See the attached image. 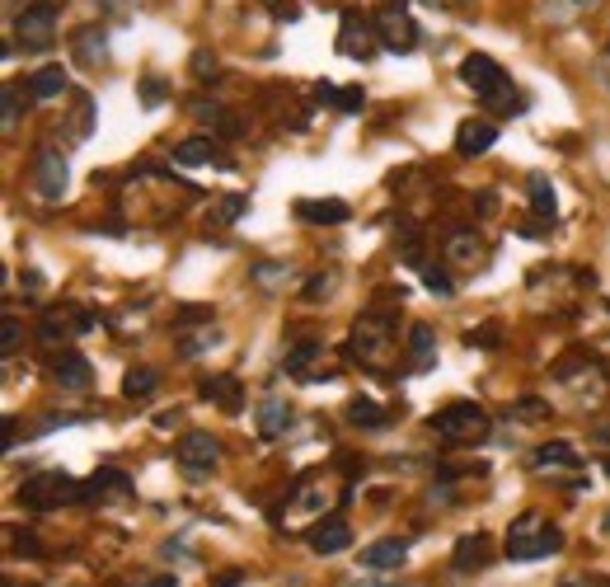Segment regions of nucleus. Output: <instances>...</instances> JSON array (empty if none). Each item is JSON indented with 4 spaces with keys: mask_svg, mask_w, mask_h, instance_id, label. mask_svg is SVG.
I'll use <instances>...</instances> for the list:
<instances>
[{
    "mask_svg": "<svg viewBox=\"0 0 610 587\" xmlns=\"http://www.w3.org/2000/svg\"><path fill=\"white\" fill-rule=\"evenodd\" d=\"M460 80H465V90H474L488 109H498V113H512L521 104L517 90H512V80H507V71L493 62V57H484V52H470V57L460 62Z\"/></svg>",
    "mask_w": 610,
    "mask_h": 587,
    "instance_id": "obj_1",
    "label": "nucleus"
},
{
    "mask_svg": "<svg viewBox=\"0 0 610 587\" xmlns=\"http://www.w3.org/2000/svg\"><path fill=\"white\" fill-rule=\"evenodd\" d=\"M559 545H564V531H559V526H549L540 512H521L517 522L507 526V559H517V564L554 555Z\"/></svg>",
    "mask_w": 610,
    "mask_h": 587,
    "instance_id": "obj_2",
    "label": "nucleus"
},
{
    "mask_svg": "<svg viewBox=\"0 0 610 587\" xmlns=\"http://www.w3.org/2000/svg\"><path fill=\"white\" fill-rule=\"evenodd\" d=\"M432 428H437V437H446V442H484L488 437V414L479 409L474 400H456V404H446L442 414H432Z\"/></svg>",
    "mask_w": 610,
    "mask_h": 587,
    "instance_id": "obj_3",
    "label": "nucleus"
},
{
    "mask_svg": "<svg viewBox=\"0 0 610 587\" xmlns=\"http://www.w3.org/2000/svg\"><path fill=\"white\" fill-rule=\"evenodd\" d=\"M76 498H85V484L71 479L66 470H43V475H33L24 484V508L33 512H52L61 503H76Z\"/></svg>",
    "mask_w": 610,
    "mask_h": 587,
    "instance_id": "obj_4",
    "label": "nucleus"
},
{
    "mask_svg": "<svg viewBox=\"0 0 610 587\" xmlns=\"http://www.w3.org/2000/svg\"><path fill=\"white\" fill-rule=\"evenodd\" d=\"M15 38L29 52H43V47L57 43V10H52V0H33L15 15Z\"/></svg>",
    "mask_w": 610,
    "mask_h": 587,
    "instance_id": "obj_5",
    "label": "nucleus"
},
{
    "mask_svg": "<svg viewBox=\"0 0 610 587\" xmlns=\"http://www.w3.org/2000/svg\"><path fill=\"white\" fill-rule=\"evenodd\" d=\"M33 188H38V198L43 202L66 198V188H71V170H66V155H61L57 146H38V155H33Z\"/></svg>",
    "mask_w": 610,
    "mask_h": 587,
    "instance_id": "obj_6",
    "label": "nucleus"
},
{
    "mask_svg": "<svg viewBox=\"0 0 610 587\" xmlns=\"http://www.w3.org/2000/svg\"><path fill=\"white\" fill-rule=\"evenodd\" d=\"M390 334H395L390 310H366L362 320L352 325V353L366 357V362H376V357H381V348L390 343Z\"/></svg>",
    "mask_w": 610,
    "mask_h": 587,
    "instance_id": "obj_7",
    "label": "nucleus"
},
{
    "mask_svg": "<svg viewBox=\"0 0 610 587\" xmlns=\"http://www.w3.org/2000/svg\"><path fill=\"white\" fill-rule=\"evenodd\" d=\"M376 38H381V33H376V24H371L366 15H357V10H348V15H343V24H338V52H343V57H352V62H357V57H371V52L381 47Z\"/></svg>",
    "mask_w": 610,
    "mask_h": 587,
    "instance_id": "obj_8",
    "label": "nucleus"
},
{
    "mask_svg": "<svg viewBox=\"0 0 610 587\" xmlns=\"http://www.w3.org/2000/svg\"><path fill=\"white\" fill-rule=\"evenodd\" d=\"M376 33H381V47H390V52H413L418 47V24L404 15V5H385L381 19H376Z\"/></svg>",
    "mask_w": 610,
    "mask_h": 587,
    "instance_id": "obj_9",
    "label": "nucleus"
},
{
    "mask_svg": "<svg viewBox=\"0 0 610 587\" xmlns=\"http://www.w3.org/2000/svg\"><path fill=\"white\" fill-rule=\"evenodd\" d=\"M183 470H193V475H207L216 461H221V442L212 433H183L179 447H174Z\"/></svg>",
    "mask_w": 610,
    "mask_h": 587,
    "instance_id": "obj_10",
    "label": "nucleus"
},
{
    "mask_svg": "<svg viewBox=\"0 0 610 587\" xmlns=\"http://www.w3.org/2000/svg\"><path fill=\"white\" fill-rule=\"evenodd\" d=\"M305 541L315 555H338V550H348L352 545V526L343 517H320V522L305 531Z\"/></svg>",
    "mask_w": 610,
    "mask_h": 587,
    "instance_id": "obj_11",
    "label": "nucleus"
},
{
    "mask_svg": "<svg viewBox=\"0 0 610 587\" xmlns=\"http://www.w3.org/2000/svg\"><path fill=\"white\" fill-rule=\"evenodd\" d=\"M296 217L310 221V226H338V221L352 217V207L343 198H301L296 202Z\"/></svg>",
    "mask_w": 610,
    "mask_h": 587,
    "instance_id": "obj_12",
    "label": "nucleus"
},
{
    "mask_svg": "<svg viewBox=\"0 0 610 587\" xmlns=\"http://www.w3.org/2000/svg\"><path fill=\"white\" fill-rule=\"evenodd\" d=\"M493 141H498V127L488 123V118H470V123H460V132H456V151L484 155V151H493Z\"/></svg>",
    "mask_w": 610,
    "mask_h": 587,
    "instance_id": "obj_13",
    "label": "nucleus"
},
{
    "mask_svg": "<svg viewBox=\"0 0 610 587\" xmlns=\"http://www.w3.org/2000/svg\"><path fill=\"white\" fill-rule=\"evenodd\" d=\"M404 555H409V545L404 541H371L362 550V569L366 573H390L404 564Z\"/></svg>",
    "mask_w": 610,
    "mask_h": 587,
    "instance_id": "obj_14",
    "label": "nucleus"
},
{
    "mask_svg": "<svg viewBox=\"0 0 610 587\" xmlns=\"http://www.w3.org/2000/svg\"><path fill=\"white\" fill-rule=\"evenodd\" d=\"M71 47H76V62H80V66H104V62H108L104 29H94V24H85V29H76V38H71Z\"/></svg>",
    "mask_w": 610,
    "mask_h": 587,
    "instance_id": "obj_15",
    "label": "nucleus"
},
{
    "mask_svg": "<svg viewBox=\"0 0 610 587\" xmlns=\"http://www.w3.org/2000/svg\"><path fill=\"white\" fill-rule=\"evenodd\" d=\"M531 465L535 470H578L582 456L573 451V442H545V447H535Z\"/></svg>",
    "mask_w": 610,
    "mask_h": 587,
    "instance_id": "obj_16",
    "label": "nucleus"
},
{
    "mask_svg": "<svg viewBox=\"0 0 610 587\" xmlns=\"http://www.w3.org/2000/svg\"><path fill=\"white\" fill-rule=\"evenodd\" d=\"M202 400H212V404H221V409H230V414H240V404H244L240 376H207V381H202Z\"/></svg>",
    "mask_w": 610,
    "mask_h": 587,
    "instance_id": "obj_17",
    "label": "nucleus"
},
{
    "mask_svg": "<svg viewBox=\"0 0 610 587\" xmlns=\"http://www.w3.org/2000/svg\"><path fill=\"white\" fill-rule=\"evenodd\" d=\"M320 357H324V343H320V339H301V343H296V348L287 353V362H282V367H287V376L315 381V376H310V367H315Z\"/></svg>",
    "mask_w": 610,
    "mask_h": 587,
    "instance_id": "obj_18",
    "label": "nucleus"
},
{
    "mask_svg": "<svg viewBox=\"0 0 610 587\" xmlns=\"http://www.w3.org/2000/svg\"><path fill=\"white\" fill-rule=\"evenodd\" d=\"M52 376H57L66 390H85L90 386V362H85L80 353H61L57 367H52Z\"/></svg>",
    "mask_w": 610,
    "mask_h": 587,
    "instance_id": "obj_19",
    "label": "nucleus"
},
{
    "mask_svg": "<svg viewBox=\"0 0 610 587\" xmlns=\"http://www.w3.org/2000/svg\"><path fill=\"white\" fill-rule=\"evenodd\" d=\"M212 160H216L212 137H188L174 146V165H188V170H193V165H212Z\"/></svg>",
    "mask_w": 610,
    "mask_h": 587,
    "instance_id": "obj_20",
    "label": "nucleus"
},
{
    "mask_svg": "<svg viewBox=\"0 0 610 587\" xmlns=\"http://www.w3.org/2000/svg\"><path fill=\"white\" fill-rule=\"evenodd\" d=\"M132 489V479L122 475V470H94L85 479V498H108V494H127Z\"/></svg>",
    "mask_w": 610,
    "mask_h": 587,
    "instance_id": "obj_21",
    "label": "nucleus"
},
{
    "mask_svg": "<svg viewBox=\"0 0 610 587\" xmlns=\"http://www.w3.org/2000/svg\"><path fill=\"white\" fill-rule=\"evenodd\" d=\"M526 198H531V212H535V217L554 221V212H559V198H554V184H549L545 174H531V188H526Z\"/></svg>",
    "mask_w": 610,
    "mask_h": 587,
    "instance_id": "obj_22",
    "label": "nucleus"
},
{
    "mask_svg": "<svg viewBox=\"0 0 610 587\" xmlns=\"http://www.w3.org/2000/svg\"><path fill=\"white\" fill-rule=\"evenodd\" d=\"M61 90H66V66H43V71H33L29 99H57Z\"/></svg>",
    "mask_w": 610,
    "mask_h": 587,
    "instance_id": "obj_23",
    "label": "nucleus"
},
{
    "mask_svg": "<svg viewBox=\"0 0 610 587\" xmlns=\"http://www.w3.org/2000/svg\"><path fill=\"white\" fill-rule=\"evenodd\" d=\"M291 428V409L282 400H263V409H259V433L263 437H282Z\"/></svg>",
    "mask_w": 610,
    "mask_h": 587,
    "instance_id": "obj_24",
    "label": "nucleus"
},
{
    "mask_svg": "<svg viewBox=\"0 0 610 587\" xmlns=\"http://www.w3.org/2000/svg\"><path fill=\"white\" fill-rule=\"evenodd\" d=\"M348 423H357V428H385V423H390V414H385L376 400L357 395V400L348 404Z\"/></svg>",
    "mask_w": 610,
    "mask_h": 587,
    "instance_id": "obj_25",
    "label": "nucleus"
},
{
    "mask_svg": "<svg viewBox=\"0 0 610 587\" xmlns=\"http://www.w3.org/2000/svg\"><path fill=\"white\" fill-rule=\"evenodd\" d=\"M432 348H437V339H432V329H427V325H413V329H409V357H413V371H427V367H432Z\"/></svg>",
    "mask_w": 610,
    "mask_h": 587,
    "instance_id": "obj_26",
    "label": "nucleus"
},
{
    "mask_svg": "<svg viewBox=\"0 0 610 587\" xmlns=\"http://www.w3.org/2000/svg\"><path fill=\"white\" fill-rule=\"evenodd\" d=\"M155 386H160V376H155L151 367H132L122 376V395H127V400H146Z\"/></svg>",
    "mask_w": 610,
    "mask_h": 587,
    "instance_id": "obj_27",
    "label": "nucleus"
},
{
    "mask_svg": "<svg viewBox=\"0 0 610 587\" xmlns=\"http://www.w3.org/2000/svg\"><path fill=\"white\" fill-rule=\"evenodd\" d=\"M484 550H488L484 536H465V541L456 545V569H460V573L484 569Z\"/></svg>",
    "mask_w": 610,
    "mask_h": 587,
    "instance_id": "obj_28",
    "label": "nucleus"
},
{
    "mask_svg": "<svg viewBox=\"0 0 610 587\" xmlns=\"http://www.w3.org/2000/svg\"><path fill=\"white\" fill-rule=\"evenodd\" d=\"M596 0H545V19L549 24H568V19H578L587 15Z\"/></svg>",
    "mask_w": 610,
    "mask_h": 587,
    "instance_id": "obj_29",
    "label": "nucleus"
},
{
    "mask_svg": "<svg viewBox=\"0 0 610 587\" xmlns=\"http://www.w3.org/2000/svg\"><path fill=\"white\" fill-rule=\"evenodd\" d=\"M446 259L451 263H474L479 259V240H474V231H456L451 240H446Z\"/></svg>",
    "mask_w": 610,
    "mask_h": 587,
    "instance_id": "obj_30",
    "label": "nucleus"
},
{
    "mask_svg": "<svg viewBox=\"0 0 610 587\" xmlns=\"http://www.w3.org/2000/svg\"><path fill=\"white\" fill-rule=\"evenodd\" d=\"M244 212H249V198H240V193H235V198H226L221 202V207H216V226H230V221H240Z\"/></svg>",
    "mask_w": 610,
    "mask_h": 587,
    "instance_id": "obj_31",
    "label": "nucleus"
},
{
    "mask_svg": "<svg viewBox=\"0 0 610 587\" xmlns=\"http://www.w3.org/2000/svg\"><path fill=\"white\" fill-rule=\"evenodd\" d=\"M90 132H94V99L76 94V137H90Z\"/></svg>",
    "mask_w": 610,
    "mask_h": 587,
    "instance_id": "obj_32",
    "label": "nucleus"
},
{
    "mask_svg": "<svg viewBox=\"0 0 610 587\" xmlns=\"http://www.w3.org/2000/svg\"><path fill=\"white\" fill-rule=\"evenodd\" d=\"M362 104H366L362 85H348V90H338V94H334V109H338V113H357Z\"/></svg>",
    "mask_w": 610,
    "mask_h": 587,
    "instance_id": "obj_33",
    "label": "nucleus"
},
{
    "mask_svg": "<svg viewBox=\"0 0 610 587\" xmlns=\"http://www.w3.org/2000/svg\"><path fill=\"white\" fill-rule=\"evenodd\" d=\"M19 113H24V94H19V85H5V127H15Z\"/></svg>",
    "mask_w": 610,
    "mask_h": 587,
    "instance_id": "obj_34",
    "label": "nucleus"
},
{
    "mask_svg": "<svg viewBox=\"0 0 610 587\" xmlns=\"http://www.w3.org/2000/svg\"><path fill=\"white\" fill-rule=\"evenodd\" d=\"M512 414H517L521 423H535V418L549 414V404L545 400H517V404H512Z\"/></svg>",
    "mask_w": 610,
    "mask_h": 587,
    "instance_id": "obj_35",
    "label": "nucleus"
},
{
    "mask_svg": "<svg viewBox=\"0 0 610 587\" xmlns=\"http://www.w3.org/2000/svg\"><path fill=\"white\" fill-rule=\"evenodd\" d=\"M423 282H427V292H432V296H451V292H456L442 268H423Z\"/></svg>",
    "mask_w": 610,
    "mask_h": 587,
    "instance_id": "obj_36",
    "label": "nucleus"
},
{
    "mask_svg": "<svg viewBox=\"0 0 610 587\" xmlns=\"http://www.w3.org/2000/svg\"><path fill=\"white\" fill-rule=\"evenodd\" d=\"M19 334H24V329H19V320H15V315H5V320H0V348H5V353H15Z\"/></svg>",
    "mask_w": 610,
    "mask_h": 587,
    "instance_id": "obj_37",
    "label": "nucleus"
},
{
    "mask_svg": "<svg viewBox=\"0 0 610 587\" xmlns=\"http://www.w3.org/2000/svg\"><path fill=\"white\" fill-rule=\"evenodd\" d=\"M212 71H216V57H212V52H193V80H202V85H207V80H216Z\"/></svg>",
    "mask_w": 610,
    "mask_h": 587,
    "instance_id": "obj_38",
    "label": "nucleus"
},
{
    "mask_svg": "<svg viewBox=\"0 0 610 587\" xmlns=\"http://www.w3.org/2000/svg\"><path fill=\"white\" fill-rule=\"evenodd\" d=\"M38 334H43L47 343H61V339H66V334H71V329H66V320H61V315H47Z\"/></svg>",
    "mask_w": 610,
    "mask_h": 587,
    "instance_id": "obj_39",
    "label": "nucleus"
},
{
    "mask_svg": "<svg viewBox=\"0 0 610 587\" xmlns=\"http://www.w3.org/2000/svg\"><path fill=\"white\" fill-rule=\"evenodd\" d=\"M212 343H221V339H216V329H207V334H193V339L183 343V357H193V353H202V348H212Z\"/></svg>",
    "mask_w": 610,
    "mask_h": 587,
    "instance_id": "obj_40",
    "label": "nucleus"
},
{
    "mask_svg": "<svg viewBox=\"0 0 610 587\" xmlns=\"http://www.w3.org/2000/svg\"><path fill=\"white\" fill-rule=\"evenodd\" d=\"M334 292V278H310L305 282V301H320V296Z\"/></svg>",
    "mask_w": 610,
    "mask_h": 587,
    "instance_id": "obj_41",
    "label": "nucleus"
},
{
    "mask_svg": "<svg viewBox=\"0 0 610 587\" xmlns=\"http://www.w3.org/2000/svg\"><path fill=\"white\" fill-rule=\"evenodd\" d=\"M198 320H212V310L207 306H183L179 310V325H198Z\"/></svg>",
    "mask_w": 610,
    "mask_h": 587,
    "instance_id": "obj_42",
    "label": "nucleus"
},
{
    "mask_svg": "<svg viewBox=\"0 0 610 587\" xmlns=\"http://www.w3.org/2000/svg\"><path fill=\"white\" fill-rule=\"evenodd\" d=\"M141 99H146V104H160V99H165V80H146V85H141Z\"/></svg>",
    "mask_w": 610,
    "mask_h": 587,
    "instance_id": "obj_43",
    "label": "nucleus"
},
{
    "mask_svg": "<svg viewBox=\"0 0 610 587\" xmlns=\"http://www.w3.org/2000/svg\"><path fill=\"white\" fill-rule=\"evenodd\" d=\"M470 343H479V348H493V343H498V325H484L479 334H470Z\"/></svg>",
    "mask_w": 610,
    "mask_h": 587,
    "instance_id": "obj_44",
    "label": "nucleus"
},
{
    "mask_svg": "<svg viewBox=\"0 0 610 587\" xmlns=\"http://www.w3.org/2000/svg\"><path fill=\"white\" fill-rule=\"evenodd\" d=\"M263 5H268L273 15H282V19H296V10H291V5H282V0H263Z\"/></svg>",
    "mask_w": 610,
    "mask_h": 587,
    "instance_id": "obj_45",
    "label": "nucleus"
},
{
    "mask_svg": "<svg viewBox=\"0 0 610 587\" xmlns=\"http://www.w3.org/2000/svg\"><path fill=\"white\" fill-rule=\"evenodd\" d=\"M498 207V193H479V212H493Z\"/></svg>",
    "mask_w": 610,
    "mask_h": 587,
    "instance_id": "obj_46",
    "label": "nucleus"
},
{
    "mask_svg": "<svg viewBox=\"0 0 610 587\" xmlns=\"http://www.w3.org/2000/svg\"><path fill=\"white\" fill-rule=\"evenodd\" d=\"M108 15H127V0H104Z\"/></svg>",
    "mask_w": 610,
    "mask_h": 587,
    "instance_id": "obj_47",
    "label": "nucleus"
},
{
    "mask_svg": "<svg viewBox=\"0 0 610 587\" xmlns=\"http://www.w3.org/2000/svg\"><path fill=\"white\" fill-rule=\"evenodd\" d=\"M606 536H610V512H606Z\"/></svg>",
    "mask_w": 610,
    "mask_h": 587,
    "instance_id": "obj_48",
    "label": "nucleus"
},
{
    "mask_svg": "<svg viewBox=\"0 0 610 587\" xmlns=\"http://www.w3.org/2000/svg\"><path fill=\"white\" fill-rule=\"evenodd\" d=\"M606 475H610V465H606Z\"/></svg>",
    "mask_w": 610,
    "mask_h": 587,
    "instance_id": "obj_49",
    "label": "nucleus"
}]
</instances>
